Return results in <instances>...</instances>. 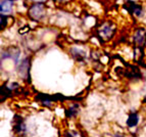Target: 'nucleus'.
<instances>
[{
    "instance_id": "6",
    "label": "nucleus",
    "mask_w": 146,
    "mask_h": 137,
    "mask_svg": "<svg viewBox=\"0 0 146 137\" xmlns=\"http://www.w3.org/2000/svg\"><path fill=\"white\" fill-rule=\"evenodd\" d=\"M127 124H128L129 127H135V126H137V124H138V116H137L136 113H133L129 116L128 121H127Z\"/></svg>"
},
{
    "instance_id": "1",
    "label": "nucleus",
    "mask_w": 146,
    "mask_h": 137,
    "mask_svg": "<svg viewBox=\"0 0 146 137\" xmlns=\"http://www.w3.org/2000/svg\"><path fill=\"white\" fill-rule=\"evenodd\" d=\"M29 13L32 19L34 20H40L41 17H44V5L41 3H37L33 5L29 10Z\"/></svg>"
},
{
    "instance_id": "9",
    "label": "nucleus",
    "mask_w": 146,
    "mask_h": 137,
    "mask_svg": "<svg viewBox=\"0 0 146 137\" xmlns=\"http://www.w3.org/2000/svg\"><path fill=\"white\" fill-rule=\"evenodd\" d=\"M3 26H6V15H1V27L3 28Z\"/></svg>"
},
{
    "instance_id": "11",
    "label": "nucleus",
    "mask_w": 146,
    "mask_h": 137,
    "mask_svg": "<svg viewBox=\"0 0 146 137\" xmlns=\"http://www.w3.org/2000/svg\"><path fill=\"white\" fill-rule=\"evenodd\" d=\"M144 101H145V102H146V97H145V100H144Z\"/></svg>"
},
{
    "instance_id": "4",
    "label": "nucleus",
    "mask_w": 146,
    "mask_h": 137,
    "mask_svg": "<svg viewBox=\"0 0 146 137\" xmlns=\"http://www.w3.org/2000/svg\"><path fill=\"white\" fill-rule=\"evenodd\" d=\"M12 6H13V1L12 0H2L1 1V13H9L12 10Z\"/></svg>"
},
{
    "instance_id": "10",
    "label": "nucleus",
    "mask_w": 146,
    "mask_h": 137,
    "mask_svg": "<svg viewBox=\"0 0 146 137\" xmlns=\"http://www.w3.org/2000/svg\"><path fill=\"white\" fill-rule=\"evenodd\" d=\"M34 1H38L39 2V1H43V0H34Z\"/></svg>"
},
{
    "instance_id": "2",
    "label": "nucleus",
    "mask_w": 146,
    "mask_h": 137,
    "mask_svg": "<svg viewBox=\"0 0 146 137\" xmlns=\"http://www.w3.org/2000/svg\"><path fill=\"white\" fill-rule=\"evenodd\" d=\"M134 41L138 46L141 47L142 45H144V43L146 42V32L145 30L140 29L136 32L134 36Z\"/></svg>"
},
{
    "instance_id": "12",
    "label": "nucleus",
    "mask_w": 146,
    "mask_h": 137,
    "mask_svg": "<svg viewBox=\"0 0 146 137\" xmlns=\"http://www.w3.org/2000/svg\"><path fill=\"white\" fill-rule=\"evenodd\" d=\"M58 1H61V0H58Z\"/></svg>"
},
{
    "instance_id": "7",
    "label": "nucleus",
    "mask_w": 146,
    "mask_h": 137,
    "mask_svg": "<svg viewBox=\"0 0 146 137\" xmlns=\"http://www.w3.org/2000/svg\"><path fill=\"white\" fill-rule=\"evenodd\" d=\"M26 130V128H25V125L24 123L22 122V120L20 119V121L19 122H17V121H15V132H17V131H25Z\"/></svg>"
},
{
    "instance_id": "8",
    "label": "nucleus",
    "mask_w": 146,
    "mask_h": 137,
    "mask_svg": "<svg viewBox=\"0 0 146 137\" xmlns=\"http://www.w3.org/2000/svg\"><path fill=\"white\" fill-rule=\"evenodd\" d=\"M77 113H78V106L77 105H73L71 108H70V110L68 112V116H70V117H72V116H75L77 115Z\"/></svg>"
},
{
    "instance_id": "3",
    "label": "nucleus",
    "mask_w": 146,
    "mask_h": 137,
    "mask_svg": "<svg viewBox=\"0 0 146 137\" xmlns=\"http://www.w3.org/2000/svg\"><path fill=\"white\" fill-rule=\"evenodd\" d=\"M126 9H128L130 12H131V13H133V15H138V17H139V15H141L142 7L139 4H137V3H135V2L128 1Z\"/></svg>"
},
{
    "instance_id": "5",
    "label": "nucleus",
    "mask_w": 146,
    "mask_h": 137,
    "mask_svg": "<svg viewBox=\"0 0 146 137\" xmlns=\"http://www.w3.org/2000/svg\"><path fill=\"white\" fill-rule=\"evenodd\" d=\"M112 33H113V29H112L111 26H110V25H104V26L101 28V30L99 31V34L101 35L103 38H106V39H108V38L111 37Z\"/></svg>"
}]
</instances>
